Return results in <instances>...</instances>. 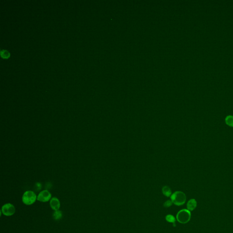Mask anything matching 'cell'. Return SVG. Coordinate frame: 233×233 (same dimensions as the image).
Wrapping results in <instances>:
<instances>
[{
  "instance_id": "7",
  "label": "cell",
  "mask_w": 233,
  "mask_h": 233,
  "mask_svg": "<svg viewBox=\"0 0 233 233\" xmlns=\"http://www.w3.org/2000/svg\"><path fill=\"white\" fill-rule=\"evenodd\" d=\"M197 206V201L195 199H191L188 202L187 204V210L190 211H193L195 209Z\"/></svg>"
},
{
  "instance_id": "6",
  "label": "cell",
  "mask_w": 233,
  "mask_h": 233,
  "mask_svg": "<svg viewBox=\"0 0 233 233\" xmlns=\"http://www.w3.org/2000/svg\"><path fill=\"white\" fill-rule=\"evenodd\" d=\"M51 207L53 210L55 211L58 210L60 207V203L59 199L56 197H53L51 199L50 203Z\"/></svg>"
},
{
  "instance_id": "4",
  "label": "cell",
  "mask_w": 233,
  "mask_h": 233,
  "mask_svg": "<svg viewBox=\"0 0 233 233\" xmlns=\"http://www.w3.org/2000/svg\"><path fill=\"white\" fill-rule=\"evenodd\" d=\"M15 208L13 204L8 203L3 205L1 208V212L5 216H10L13 215L15 213Z\"/></svg>"
},
{
  "instance_id": "9",
  "label": "cell",
  "mask_w": 233,
  "mask_h": 233,
  "mask_svg": "<svg viewBox=\"0 0 233 233\" xmlns=\"http://www.w3.org/2000/svg\"><path fill=\"white\" fill-rule=\"evenodd\" d=\"M53 218L54 219L56 220H58L61 219L62 218V212H61V211L57 210L55 211L54 212L53 214Z\"/></svg>"
},
{
  "instance_id": "11",
  "label": "cell",
  "mask_w": 233,
  "mask_h": 233,
  "mask_svg": "<svg viewBox=\"0 0 233 233\" xmlns=\"http://www.w3.org/2000/svg\"><path fill=\"white\" fill-rule=\"evenodd\" d=\"M166 220L169 223H174L176 221V219L173 215L171 214H168L165 217Z\"/></svg>"
},
{
  "instance_id": "2",
  "label": "cell",
  "mask_w": 233,
  "mask_h": 233,
  "mask_svg": "<svg viewBox=\"0 0 233 233\" xmlns=\"http://www.w3.org/2000/svg\"><path fill=\"white\" fill-rule=\"evenodd\" d=\"M191 214L190 211L187 209L181 210L177 213L176 219L180 223H186L191 220Z\"/></svg>"
},
{
  "instance_id": "1",
  "label": "cell",
  "mask_w": 233,
  "mask_h": 233,
  "mask_svg": "<svg viewBox=\"0 0 233 233\" xmlns=\"http://www.w3.org/2000/svg\"><path fill=\"white\" fill-rule=\"evenodd\" d=\"M171 199L173 203L177 206H181L185 203L186 200V195L181 191H176L171 195Z\"/></svg>"
},
{
  "instance_id": "3",
  "label": "cell",
  "mask_w": 233,
  "mask_h": 233,
  "mask_svg": "<svg viewBox=\"0 0 233 233\" xmlns=\"http://www.w3.org/2000/svg\"><path fill=\"white\" fill-rule=\"evenodd\" d=\"M36 195L32 191H27L24 193L22 197L23 203L26 205H30L34 203L36 201Z\"/></svg>"
},
{
  "instance_id": "12",
  "label": "cell",
  "mask_w": 233,
  "mask_h": 233,
  "mask_svg": "<svg viewBox=\"0 0 233 233\" xmlns=\"http://www.w3.org/2000/svg\"><path fill=\"white\" fill-rule=\"evenodd\" d=\"M173 202L171 200H168L164 204V207L166 208L169 207L172 205Z\"/></svg>"
},
{
  "instance_id": "8",
  "label": "cell",
  "mask_w": 233,
  "mask_h": 233,
  "mask_svg": "<svg viewBox=\"0 0 233 233\" xmlns=\"http://www.w3.org/2000/svg\"><path fill=\"white\" fill-rule=\"evenodd\" d=\"M162 194L167 197H170L172 195V191L169 187L167 186H164L162 188Z\"/></svg>"
},
{
  "instance_id": "5",
  "label": "cell",
  "mask_w": 233,
  "mask_h": 233,
  "mask_svg": "<svg viewBox=\"0 0 233 233\" xmlns=\"http://www.w3.org/2000/svg\"><path fill=\"white\" fill-rule=\"evenodd\" d=\"M51 195L47 190L42 191L40 193L37 197V199L42 202H48L51 198Z\"/></svg>"
},
{
  "instance_id": "10",
  "label": "cell",
  "mask_w": 233,
  "mask_h": 233,
  "mask_svg": "<svg viewBox=\"0 0 233 233\" xmlns=\"http://www.w3.org/2000/svg\"><path fill=\"white\" fill-rule=\"evenodd\" d=\"M225 123L229 126L233 127V116L229 115L227 116L225 119Z\"/></svg>"
},
{
  "instance_id": "13",
  "label": "cell",
  "mask_w": 233,
  "mask_h": 233,
  "mask_svg": "<svg viewBox=\"0 0 233 233\" xmlns=\"http://www.w3.org/2000/svg\"><path fill=\"white\" fill-rule=\"evenodd\" d=\"M1 55L3 58H7L9 56V53L7 51H3L1 52Z\"/></svg>"
}]
</instances>
